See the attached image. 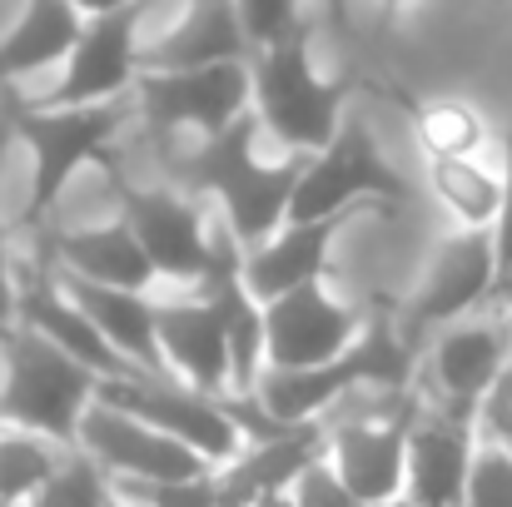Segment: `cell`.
I'll list each match as a JSON object with an SVG mask.
<instances>
[{
	"mask_svg": "<svg viewBox=\"0 0 512 507\" xmlns=\"http://www.w3.org/2000/svg\"><path fill=\"white\" fill-rule=\"evenodd\" d=\"M309 155L259 160V120L254 110H239L214 140H199V150L179 165L189 194H214L224 209V229L239 239V249L264 244L289 219V194L304 174Z\"/></svg>",
	"mask_w": 512,
	"mask_h": 507,
	"instance_id": "1",
	"label": "cell"
},
{
	"mask_svg": "<svg viewBox=\"0 0 512 507\" xmlns=\"http://www.w3.org/2000/svg\"><path fill=\"white\" fill-rule=\"evenodd\" d=\"M358 85V75H324L314 65L309 25L274 45H259L249 60V110L259 120V135H269L289 155H319L339 135Z\"/></svg>",
	"mask_w": 512,
	"mask_h": 507,
	"instance_id": "2",
	"label": "cell"
},
{
	"mask_svg": "<svg viewBox=\"0 0 512 507\" xmlns=\"http://www.w3.org/2000/svg\"><path fill=\"white\" fill-rule=\"evenodd\" d=\"M358 388H383V393L413 388V343L403 338L398 319L388 309H373L363 319L358 338L343 353H334L329 363L264 368L254 383V403L279 423H314Z\"/></svg>",
	"mask_w": 512,
	"mask_h": 507,
	"instance_id": "3",
	"label": "cell"
},
{
	"mask_svg": "<svg viewBox=\"0 0 512 507\" xmlns=\"http://www.w3.org/2000/svg\"><path fill=\"white\" fill-rule=\"evenodd\" d=\"M5 110H10V135L30 150V199L20 224L40 229L50 219V209L60 204V194L70 189V179L80 169H100L115 155L120 130L130 125L125 95L120 100H100V105H60V110H40L25 105L5 90Z\"/></svg>",
	"mask_w": 512,
	"mask_h": 507,
	"instance_id": "4",
	"label": "cell"
},
{
	"mask_svg": "<svg viewBox=\"0 0 512 507\" xmlns=\"http://www.w3.org/2000/svg\"><path fill=\"white\" fill-rule=\"evenodd\" d=\"M100 373L25 324L0 334V428H30L75 448V428L95 403Z\"/></svg>",
	"mask_w": 512,
	"mask_h": 507,
	"instance_id": "5",
	"label": "cell"
},
{
	"mask_svg": "<svg viewBox=\"0 0 512 507\" xmlns=\"http://www.w3.org/2000/svg\"><path fill=\"white\" fill-rule=\"evenodd\" d=\"M413 199V184L388 165L373 125L363 115H343L339 135L304 160V174L289 194V219H324L348 204H378L383 219H398Z\"/></svg>",
	"mask_w": 512,
	"mask_h": 507,
	"instance_id": "6",
	"label": "cell"
},
{
	"mask_svg": "<svg viewBox=\"0 0 512 507\" xmlns=\"http://www.w3.org/2000/svg\"><path fill=\"white\" fill-rule=\"evenodd\" d=\"M100 174L110 179V194L120 204V219L130 224V234L150 254L155 274L194 289L204 279V269H209V224H204L199 199H189L179 189L135 184L125 174V165H120V150L100 165Z\"/></svg>",
	"mask_w": 512,
	"mask_h": 507,
	"instance_id": "7",
	"label": "cell"
},
{
	"mask_svg": "<svg viewBox=\"0 0 512 507\" xmlns=\"http://www.w3.org/2000/svg\"><path fill=\"white\" fill-rule=\"evenodd\" d=\"M95 398L145 418L150 428L179 438L184 448H194L209 468L229 463L239 448H244V433L239 423L229 418L224 398L214 393H199L179 378H150V373H125V378H100Z\"/></svg>",
	"mask_w": 512,
	"mask_h": 507,
	"instance_id": "8",
	"label": "cell"
},
{
	"mask_svg": "<svg viewBox=\"0 0 512 507\" xmlns=\"http://www.w3.org/2000/svg\"><path fill=\"white\" fill-rule=\"evenodd\" d=\"M135 100L160 140L165 135L214 140L239 110H249V60H219L194 70H140Z\"/></svg>",
	"mask_w": 512,
	"mask_h": 507,
	"instance_id": "9",
	"label": "cell"
},
{
	"mask_svg": "<svg viewBox=\"0 0 512 507\" xmlns=\"http://www.w3.org/2000/svg\"><path fill=\"white\" fill-rule=\"evenodd\" d=\"M423 398L413 388L388 393L383 413L368 418H348L339 428L324 433V458L334 463L348 493L358 503H393L403 498V473H408V428L418 418Z\"/></svg>",
	"mask_w": 512,
	"mask_h": 507,
	"instance_id": "10",
	"label": "cell"
},
{
	"mask_svg": "<svg viewBox=\"0 0 512 507\" xmlns=\"http://www.w3.org/2000/svg\"><path fill=\"white\" fill-rule=\"evenodd\" d=\"M150 0H135L125 10H105V15H85V30L75 40V50L60 60V80L25 100L40 110H60V105H100V100H120L125 90H135L140 75V20H145Z\"/></svg>",
	"mask_w": 512,
	"mask_h": 507,
	"instance_id": "11",
	"label": "cell"
},
{
	"mask_svg": "<svg viewBox=\"0 0 512 507\" xmlns=\"http://www.w3.org/2000/svg\"><path fill=\"white\" fill-rule=\"evenodd\" d=\"M368 309L339 299L329 289V274L279 294L264 304V368H314L343 353L358 329H363Z\"/></svg>",
	"mask_w": 512,
	"mask_h": 507,
	"instance_id": "12",
	"label": "cell"
},
{
	"mask_svg": "<svg viewBox=\"0 0 512 507\" xmlns=\"http://www.w3.org/2000/svg\"><path fill=\"white\" fill-rule=\"evenodd\" d=\"M493 304V229H453L438 254L428 279L418 284V294L398 309V329L413 343L428 329H443L453 319H468L473 309Z\"/></svg>",
	"mask_w": 512,
	"mask_h": 507,
	"instance_id": "13",
	"label": "cell"
},
{
	"mask_svg": "<svg viewBox=\"0 0 512 507\" xmlns=\"http://www.w3.org/2000/svg\"><path fill=\"white\" fill-rule=\"evenodd\" d=\"M75 448L105 473V478H194L209 473V463L184 448L179 438L150 428L145 418L95 398L75 428Z\"/></svg>",
	"mask_w": 512,
	"mask_h": 507,
	"instance_id": "14",
	"label": "cell"
},
{
	"mask_svg": "<svg viewBox=\"0 0 512 507\" xmlns=\"http://www.w3.org/2000/svg\"><path fill=\"white\" fill-rule=\"evenodd\" d=\"M15 324L35 329L40 338H50L55 348H65L70 358H80L90 373L100 378H125V373H140L130 358H120L110 348V338L100 334L85 309L65 294L60 274H55V259L45 244H35V259L15 269Z\"/></svg>",
	"mask_w": 512,
	"mask_h": 507,
	"instance_id": "15",
	"label": "cell"
},
{
	"mask_svg": "<svg viewBox=\"0 0 512 507\" xmlns=\"http://www.w3.org/2000/svg\"><path fill=\"white\" fill-rule=\"evenodd\" d=\"M358 219H383L378 204H348L339 214L324 219H284L264 244L244 249V284L254 289V299H279L319 274H329V249L343 229H353Z\"/></svg>",
	"mask_w": 512,
	"mask_h": 507,
	"instance_id": "16",
	"label": "cell"
},
{
	"mask_svg": "<svg viewBox=\"0 0 512 507\" xmlns=\"http://www.w3.org/2000/svg\"><path fill=\"white\" fill-rule=\"evenodd\" d=\"M194 294H209L224 314L229 393H254L264 373V299H254V289L244 284V249L229 229H209V269Z\"/></svg>",
	"mask_w": 512,
	"mask_h": 507,
	"instance_id": "17",
	"label": "cell"
},
{
	"mask_svg": "<svg viewBox=\"0 0 512 507\" xmlns=\"http://www.w3.org/2000/svg\"><path fill=\"white\" fill-rule=\"evenodd\" d=\"M478 448L473 418H458L448 408H418L408 428V473H403V498L413 507H463L468 463Z\"/></svg>",
	"mask_w": 512,
	"mask_h": 507,
	"instance_id": "18",
	"label": "cell"
},
{
	"mask_svg": "<svg viewBox=\"0 0 512 507\" xmlns=\"http://www.w3.org/2000/svg\"><path fill=\"white\" fill-rule=\"evenodd\" d=\"M512 348V329L503 324H483V319H453L443 324L428 353V378L438 393V408L473 418L478 398L488 393V383L498 378L503 358Z\"/></svg>",
	"mask_w": 512,
	"mask_h": 507,
	"instance_id": "19",
	"label": "cell"
},
{
	"mask_svg": "<svg viewBox=\"0 0 512 507\" xmlns=\"http://www.w3.org/2000/svg\"><path fill=\"white\" fill-rule=\"evenodd\" d=\"M155 338L170 378L214 398L229 393V338H224V314L209 294L155 304Z\"/></svg>",
	"mask_w": 512,
	"mask_h": 507,
	"instance_id": "20",
	"label": "cell"
},
{
	"mask_svg": "<svg viewBox=\"0 0 512 507\" xmlns=\"http://www.w3.org/2000/svg\"><path fill=\"white\" fill-rule=\"evenodd\" d=\"M324 418L314 423H294L274 438H254L244 443L229 463L214 468V488H219V507H254L269 493H289V483L324 453Z\"/></svg>",
	"mask_w": 512,
	"mask_h": 507,
	"instance_id": "21",
	"label": "cell"
},
{
	"mask_svg": "<svg viewBox=\"0 0 512 507\" xmlns=\"http://www.w3.org/2000/svg\"><path fill=\"white\" fill-rule=\"evenodd\" d=\"M219 60H249V35L234 0H189L170 30L140 40V70H194Z\"/></svg>",
	"mask_w": 512,
	"mask_h": 507,
	"instance_id": "22",
	"label": "cell"
},
{
	"mask_svg": "<svg viewBox=\"0 0 512 507\" xmlns=\"http://www.w3.org/2000/svg\"><path fill=\"white\" fill-rule=\"evenodd\" d=\"M65 294L85 309V319L110 338V348L120 358H130L140 373L150 378H170L165 373V358H160V338H155V299L145 289H115V284H95V279H80V274H65L55 269Z\"/></svg>",
	"mask_w": 512,
	"mask_h": 507,
	"instance_id": "23",
	"label": "cell"
},
{
	"mask_svg": "<svg viewBox=\"0 0 512 507\" xmlns=\"http://www.w3.org/2000/svg\"><path fill=\"white\" fill-rule=\"evenodd\" d=\"M40 244L50 249L55 269L95 279V284H115V289H145L160 279L150 254L140 249V239L130 234L125 219L110 224H90V229H60V234H40Z\"/></svg>",
	"mask_w": 512,
	"mask_h": 507,
	"instance_id": "24",
	"label": "cell"
},
{
	"mask_svg": "<svg viewBox=\"0 0 512 507\" xmlns=\"http://www.w3.org/2000/svg\"><path fill=\"white\" fill-rule=\"evenodd\" d=\"M85 30V15L70 0H25L15 25L0 35V90H10L25 75L55 70Z\"/></svg>",
	"mask_w": 512,
	"mask_h": 507,
	"instance_id": "25",
	"label": "cell"
},
{
	"mask_svg": "<svg viewBox=\"0 0 512 507\" xmlns=\"http://www.w3.org/2000/svg\"><path fill=\"white\" fill-rule=\"evenodd\" d=\"M383 100H393L408 125H413V140L428 160H448V155H483L488 145V125L483 115L468 105V100H453V95H408V90H388L378 85Z\"/></svg>",
	"mask_w": 512,
	"mask_h": 507,
	"instance_id": "26",
	"label": "cell"
},
{
	"mask_svg": "<svg viewBox=\"0 0 512 507\" xmlns=\"http://www.w3.org/2000/svg\"><path fill=\"white\" fill-rule=\"evenodd\" d=\"M428 184H433L438 204H443L463 229H493L498 204H503V174L478 165V155L428 160Z\"/></svg>",
	"mask_w": 512,
	"mask_h": 507,
	"instance_id": "27",
	"label": "cell"
},
{
	"mask_svg": "<svg viewBox=\"0 0 512 507\" xmlns=\"http://www.w3.org/2000/svg\"><path fill=\"white\" fill-rule=\"evenodd\" d=\"M65 443L30 433V428H0V507H25L45 478L60 468Z\"/></svg>",
	"mask_w": 512,
	"mask_h": 507,
	"instance_id": "28",
	"label": "cell"
},
{
	"mask_svg": "<svg viewBox=\"0 0 512 507\" xmlns=\"http://www.w3.org/2000/svg\"><path fill=\"white\" fill-rule=\"evenodd\" d=\"M25 507H110V478L80 448H65L60 468L45 478V488Z\"/></svg>",
	"mask_w": 512,
	"mask_h": 507,
	"instance_id": "29",
	"label": "cell"
},
{
	"mask_svg": "<svg viewBox=\"0 0 512 507\" xmlns=\"http://www.w3.org/2000/svg\"><path fill=\"white\" fill-rule=\"evenodd\" d=\"M110 493L130 507H219L214 468L194 478H110Z\"/></svg>",
	"mask_w": 512,
	"mask_h": 507,
	"instance_id": "30",
	"label": "cell"
},
{
	"mask_svg": "<svg viewBox=\"0 0 512 507\" xmlns=\"http://www.w3.org/2000/svg\"><path fill=\"white\" fill-rule=\"evenodd\" d=\"M463 507H512V448L478 443L463 483Z\"/></svg>",
	"mask_w": 512,
	"mask_h": 507,
	"instance_id": "31",
	"label": "cell"
},
{
	"mask_svg": "<svg viewBox=\"0 0 512 507\" xmlns=\"http://www.w3.org/2000/svg\"><path fill=\"white\" fill-rule=\"evenodd\" d=\"M239 20H244V35H249V50L259 45H274L294 30H304V0H234Z\"/></svg>",
	"mask_w": 512,
	"mask_h": 507,
	"instance_id": "32",
	"label": "cell"
},
{
	"mask_svg": "<svg viewBox=\"0 0 512 507\" xmlns=\"http://www.w3.org/2000/svg\"><path fill=\"white\" fill-rule=\"evenodd\" d=\"M493 304L498 309L512 304V125L503 145V204L493 219Z\"/></svg>",
	"mask_w": 512,
	"mask_h": 507,
	"instance_id": "33",
	"label": "cell"
},
{
	"mask_svg": "<svg viewBox=\"0 0 512 507\" xmlns=\"http://www.w3.org/2000/svg\"><path fill=\"white\" fill-rule=\"evenodd\" d=\"M473 428H478L483 443L512 448V348H508V358H503V368H498V378L488 383V393L473 408Z\"/></svg>",
	"mask_w": 512,
	"mask_h": 507,
	"instance_id": "34",
	"label": "cell"
},
{
	"mask_svg": "<svg viewBox=\"0 0 512 507\" xmlns=\"http://www.w3.org/2000/svg\"><path fill=\"white\" fill-rule=\"evenodd\" d=\"M289 498H294V507H363L348 493V483L334 473V463H329L324 453L289 483Z\"/></svg>",
	"mask_w": 512,
	"mask_h": 507,
	"instance_id": "35",
	"label": "cell"
},
{
	"mask_svg": "<svg viewBox=\"0 0 512 507\" xmlns=\"http://www.w3.org/2000/svg\"><path fill=\"white\" fill-rule=\"evenodd\" d=\"M10 110H5V90H0V184H5V155H10ZM5 204H0V334L15 324V259H10V234H5Z\"/></svg>",
	"mask_w": 512,
	"mask_h": 507,
	"instance_id": "36",
	"label": "cell"
},
{
	"mask_svg": "<svg viewBox=\"0 0 512 507\" xmlns=\"http://www.w3.org/2000/svg\"><path fill=\"white\" fill-rule=\"evenodd\" d=\"M80 15H105V10H125V5H135V0H70Z\"/></svg>",
	"mask_w": 512,
	"mask_h": 507,
	"instance_id": "37",
	"label": "cell"
},
{
	"mask_svg": "<svg viewBox=\"0 0 512 507\" xmlns=\"http://www.w3.org/2000/svg\"><path fill=\"white\" fill-rule=\"evenodd\" d=\"M329 5V25H334V35L348 30V0H324Z\"/></svg>",
	"mask_w": 512,
	"mask_h": 507,
	"instance_id": "38",
	"label": "cell"
},
{
	"mask_svg": "<svg viewBox=\"0 0 512 507\" xmlns=\"http://www.w3.org/2000/svg\"><path fill=\"white\" fill-rule=\"evenodd\" d=\"M413 5H428V0H378L383 15H403V10H413Z\"/></svg>",
	"mask_w": 512,
	"mask_h": 507,
	"instance_id": "39",
	"label": "cell"
},
{
	"mask_svg": "<svg viewBox=\"0 0 512 507\" xmlns=\"http://www.w3.org/2000/svg\"><path fill=\"white\" fill-rule=\"evenodd\" d=\"M254 507H294V498L289 493H269V498H259Z\"/></svg>",
	"mask_w": 512,
	"mask_h": 507,
	"instance_id": "40",
	"label": "cell"
},
{
	"mask_svg": "<svg viewBox=\"0 0 512 507\" xmlns=\"http://www.w3.org/2000/svg\"><path fill=\"white\" fill-rule=\"evenodd\" d=\"M368 507H413L408 498H393V503H368Z\"/></svg>",
	"mask_w": 512,
	"mask_h": 507,
	"instance_id": "41",
	"label": "cell"
},
{
	"mask_svg": "<svg viewBox=\"0 0 512 507\" xmlns=\"http://www.w3.org/2000/svg\"><path fill=\"white\" fill-rule=\"evenodd\" d=\"M110 507H130V503H125V498H115V493H110Z\"/></svg>",
	"mask_w": 512,
	"mask_h": 507,
	"instance_id": "42",
	"label": "cell"
},
{
	"mask_svg": "<svg viewBox=\"0 0 512 507\" xmlns=\"http://www.w3.org/2000/svg\"><path fill=\"white\" fill-rule=\"evenodd\" d=\"M503 319H508V329H512V304H508V309H503Z\"/></svg>",
	"mask_w": 512,
	"mask_h": 507,
	"instance_id": "43",
	"label": "cell"
}]
</instances>
